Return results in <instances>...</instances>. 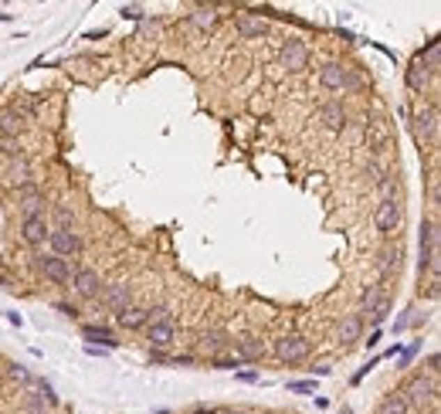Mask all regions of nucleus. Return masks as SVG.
<instances>
[{
  "label": "nucleus",
  "instance_id": "1",
  "mask_svg": "<svg viewBox=\"0 0 441 414\" xmlns=\"http://www.w3.org/2000/svg\"><path fill=\"white\" fill-rule=\"evenodd\" d=\"M401 394H404V401L411 404V408H431L435 401H438V377H428L424 370L421 374H411L408 381H404V388H401Z\"/></svg>",
  "mask_w": 441,
  "mask_h": 414
},
{
  "label": "nucleus",
  "instance_id": "2",
  "mask_svg": "<svg viewBox=\"0 0 441 414\" xmlns=\"http://www.w3.org/2000/svg\"><path fill=\"white\" fill-rule=\"evenodd\" d=\"M72 289H75V296L82 299V302H95V299H102L105 279L95 272V268L78 265L75 272H72Z\"/></svg>",
  "mask_w": 441,
  "mask_h": 414
},
{
  "label": "nucleus",
  "instance_id": "3",
  "mask_svg": "<svg viewBox=\"0 0 441 414\" xmlns=\"http://www.w3.org/2000/svg\"><path fill=\"white\" fill-rule=\"evenodd\" d=\"M411 130H415L417 146H435L438 143V109L435 105H421L411 116Z\"/></svg>",
  "mask_w": 441,
  "mask_h": 414
},
{
  "label": "nucleus",
  "instance_id": "4",
  "mask_svg": "<svg viewBox=\"0 0 441 414\" xmlns=\"http://www.w3.org/2000/svg\"><path fill=\"white\" fill-rule=\"evenodd\" d=\"M272 353L282 363H302L312 353V339H306L302 333H286V337L275 339Z\"/></svg>",
  "mask_w": 441,
  "mask_h": 414
},
{
  "label": "nucleus",
  "instance_id": "5",
  "mask_svg": "<svg viewBox=\"0 0 441 414\" xmlns=\"http://www.w3.org/2000/svg\"><path fill=\"white\" fill-rule=\"evenodd\" d=\"M31 259H34V268H38L48 282H54V285L72 282V265H68L65 259H58V255H52V252H34Z\"/></svg>",
  "mask_w": 441,
  "mask_h": 414
},
{
  "label": "nucleus",
  "instance_id": "6",
  "mask_svg": "<svg viewBox=\"0 0 441 414\" xmlns=\"http://www.w3.org/2000/svg\"><path fill=\"white\" fill-rule=\"evenodd\" d=\"M48 245H52V255L58 259H78L82 255V248H85V241H82V234L75 228H52L48 234Z\"/></svg>",
  "mask_w": 441,
  "mask_h": 414
},
{
  "label": "nucleus",
  "instance_id": "7",
  "mask_svg": "<svg viewBox=\"0 0 441 414\" xmlns=\"http://www.w3.org/2000/svg\"><path fill=\"white\" fill-rule=\"evenodd\" d=\"M48 234H52V221H48V214H31V217H21V241H24L27 248H45V241H48Z\"/></svg>",
  "mask_w": 441,
  "mask_h": 414
},
{
  "label": "nucleus",
  "instance_id": "8",
  "mask_svg": "<svg viewBox=\"0 0 441 414\" xmlns=\"http://www.w3.org/2000/svg\"><path fill=\"white\" fill-rule=\"evenodd\" d=\"M373 224H377V231L380 234H397L401 231V224H404V207L401 201L394 197V201H380L377 210H373Z\"/></svg>",
  "mask_w": 441,
  "mask_h": 414
},
{
  "label": "nucleus",
  "instance_id": "9",
  "mask_svg": "<svg viewBox=\"0 0 441 414\" xmlns=\"http://www.w3.org/2000/svg\"><path fill=\"white\" fill-rule=\"evenodd\" d=\"M231 350H234V357H238L241 363H261V360H265V353H268L265 339L255 337V333H245V337L231 339Z\"/></svg>",
  "mask_w": 441,
  "mask_h": 414
},
{
  "label": "nucleus",
  "instance_id": "10",
  "mask_svg": "<svg viewBox=\"0 0 441 414\" xmlns=\"http://www.w3.org/2000/svg\"><path fill=\"white\" fill-rule=\"evenodd\" d=\"M14 194H17V210H21V217H31V214H45V204H48V197H45V190H41L38 183H24V187H17Z\"/></svg>",
  "mask_w": 441,
  "mask_h": 414
},
{
  "label": "nucleus",
  "instance_id": "11",
  "mask_svg": "<svg viewBox=\"0 0 441 414\" xmlns=\"http://www.w3.org/2000/svg\"><path fill=\"white\" fill-rule=\"evenodd\" d=\"M231 333H228V330H221V326H210V330H204V333H201V350H204V353H208L210 360H214V357H224V353H228V350H231Z\"/></svg>",
  "mask_w": 441,
  "mask_h": 414
},
{
  "label": "nucleus",
  "instance_id": "12",
  "mask_svg": "<svg viewBox=\"0 0 441 414\" xmlns=\"http://www.w3.org/2000/svg\"><path fill=\"white\" fill-rule=\"evenodd\" d=\"M279 61H282V68H288V72H302V68L309 65V48H306L299 38H292V41H286V45H282Z\"/></svg>",
  "mask_w": 441,
  "mask_h": 414
},
{
  "label": "nucleus",
  "instance_id": "13",
  "mask_svg": "<svg viewBox=\"0 0 441 414\" xmlns=\"http://www.w3.org/2000/svg\"><path fill=\"white\" fill-rule=\"evenodd\" d=\"M234 31H238V38H245V41H258L268 34V21L258 17V14H238L234 17Z\"/></svg>",
  "mask_w": 441,
  "mask_h": 414
},
{
  "label": "nucleus",
  "instance_id": "14",
  "mask_svg": "<svg viewBox=\"0 0 441 414\" xmlns=\"http://www.w3.org/2000/svg\"><path fill=\"white\" fill-rule=\"evenodd\" d=\"M146 339H150V350H170L177 343V326L173 319L170 323H150L146 326Z\"/></svg>",
  "mask_w": 441,
  "mask_h": 414
},
{
  "label": "nucleus",
  "instance_id": "15",
  "mask_svg": "<svg viewBox=\"0 0 441 414\" xmlns=\"http://www.w3.org/2000/svg\"><path fill=\"white\" fill-rule=\"evenodd\" d=\"M102 302L112 312H123L126 306H132V285L130 282H112L102 289Z\"/></svg>",
  "mask_w": 441,
  "mask_h": 414
},
{
  "label": "nucleus",
  "instance_id": "16",
  "mask_svg": "<svg viewBox=\"0 0 441 414\" xmlns=\"http://www.w3.org/2000/svg\"><path fill=\"white\" fill-rule=\"evenodd\" d=\"M346 75H350V68H343L339 61H326V65L319 68V85H323L326 92H343V89H346Z\"/></svg>",
  "mask_w": 441,
  "mask_h": 414
},
{
  "label": "nucleus",
  "instance_id": "17",
  "mask_svg": "<svg viewBox=\"0 0 441 414\" xmlns=\"http://www.w3.org/2000/svg\"><path fill=\"white\" fill-rule=\"evenodd\" d=\"M82 339H88V346H99V350H116L119 339L109 326H99V323H85L82 326Z\"/></svg>",
  "mask_w": 441,
  "mask_h": 414
},
{
  "label": "nucleus",
  "instance_id": "18",
  "mask_svg": "<svg viewBox=\"0 0 441 414\" xmlns=\"http://www.w3.org/2000/svg\"><path fill=\"white\" fill-rule=\"evenodd\" d=\"M116 323H119V330H126V333H139V330H146V326H150V319H146V306H126L123 312H116Z\"/></svg>",
  "mask_w": 441,
  "mask_h": 414
},
{
  "label": "nucleus",
  "instance_id": "19",
  "mask_svg": "<svg viewBox=\"0 0 441 414\" xmlns=\"http://www.w3.org/2000/svg\"><path fill=\"white\" fill-rule=\"evenodd\" d=\"M7 183L17 190V187H24V183H34V167H31V160L27 156H17V160H10L7 163Z\"/></svg>",
  "mask_w": 441,
  "mask_h": 414
},
{
  "label": "nucleus",
  "instance_id": "20",
  "mask_svg": "<svg viewBox=\"0 0 441 414\" xmlns=\"http://www.w3.org/2000/svg\"><path fill=\"white\" fill-rule=\"evenodd\" d=\"M401 245H387V248H380L377 252V272H380V279H390V275H397L401 272Z\"/></svg>",
  "mask_w": 441,
  "mask_h": 414
},
{
  "label": "nucleus",
  "instance_id": "21",
  "mask_svg": "<svg viewBox=\"0 0 441 414\" xmlns=\"http://www.w3.org/2000/svg\"><path fill=\"white\" fill-rule=\"evenodd\" d=\"M360 333H364V316L360 312H350V316H343V323H339L336 337L343 346H350V343H357L360 339Z\"/></svg>",
  "mask_w": 441,
  "mask_h": 414
},
{
  "label": "nucleus",
  "instance_id": "22",
  "mask_svg": "<svg viewBox=\"0 0 441 414\" xmlns=\"http://www.w3.org/2000/svg\"><path fill=\"white\" fill-rule=\"evenodd\" d=\"M217 21H221V10H217V7H194V10H190V24L197 27V31H204V34L214 31Z\"/></svg>",
  "mask_w": 441,
  "mask_h": 414
},
{
  "label": "nucleus",
  "instance_id": "23",
  "mask_svg": "<svg viewBox=\"0 0 441 414\" xmlns=\"http://www.w3.org/2000/svg\"><path fill=\"white\" fill-rule=\"evenodd\" d=\"M377 414H411V404L404 401V394H401V390H390V394L380 397Z\"/></svg>",
  "mask_w": 441,
  "mask_h": 414
},
{
  "label": "nucleus",
  "instance_id": "24",
  "mask_svg": "<svg viewBox=\"0 0 441 414\" xmlns=\"http://www.w3.org/2000/svg\"><path fill=\"white\" fill-rule=\"evenodd\" d=\"M27 130V123L17 116V112H0V136H7V139H21V132Z\"/></svg>",
  "mask_w": 441,
  "mask_h": 414
},
{
  "label": "nucleus",
  "instance_id": "25",
  "mask_svg": "<svg viewBox=\"0 0 441 414\" xmlns=\"http://www.w3.org/2000/svg\"><path fill=\"white\" fill-rule=\"evenodd\" d=\"M404 78H408V89H411V92H424V89L431 85V75L424 72V65H421L417 58L411 61V65H408V72H404Z\"/></svg>",
  "mask_w": 441,
  "mask_h": 414
},
{
  "label": "nucleus",
  "instance_id": "26",
  "mask_svg": "<svg viewBox=\"0 0 441 414\" xmlns=\"http://www.w3.org/2000/svg\"><path fill=\"white\" fill-rule=\"evenodd\" d=\"M323 123H326V130H333V132L343 130V126H346V109H343V102L323 105Z\"/></svg>",
  "mask_w": 441,
  "mask_h": 414
},
{
  "label": "nucleus",
  "instance_id": "27",
  "mask_svg": "<svg viewBox=\"0 0 441 414\" xmlns=\"http://www.w3.org/2000/svg\"><path fill=\"white\" fill-rule=\"evenodd\" d=\"M417 61L424 65V72H428L431 78L438 75V68H441V45L438 41H428V48L417 54Z\"/></svg>",
  "mask_w": 441,
  "mask_h": 414
},
{
  "label": "nucleus",
  "instance_id": "28",
  "mask_svg": "<svg viewBox=\"0 0 441 414\" xmlns=\"http://www.w3.org/2000/svg\"><path fill=\"white\" fill-rule=\"evenodd\" d=\"M377 194H380V201H394L401 194V177L394 170H384L380 181H377Z\"/></svg>",
  "mask_w": 441,
  "mask_h": 414
},
{
  "label": "nucleus",
  "instance_id": "29",
  "mask_svg": "<svg viewBox=\"0 0 441 414\" xmlns=\"http://www.w3.org/2000/svg\"><path fill=\"white\" fill-rule=\"evenodd\" d=\"M390 306H394V302H390V292H384V296L373 302V309H370V323H373V330H380V323L390 316Z\"/></svg>",
  "mask_w": 441,
  "mask_h": 414
},
{
  "label": "nucleus",
  "instance_id": "30",
  "mask_svg": "<svg viewBox=\"0 0 441 414\" xmlns=\"http://www.w3.org/2000/svg\"><path fill=\"white\" fill-rule=\"evenodd\" d=\"M54 228H75V207L72 204H54Z\"/></svg>",
  "mask_w": 441,
  "mask_h": 414
},
{
  "label": "nucleus",
  "instance_id": "31",
  "mask_svg": "<svg viewBox=\"0 0 441 414\" xmlns=\"http://www.w3.org/2000/svg\"><path fill=\"white\" fill-rule=\"evenodd\" d=\"M384 292H387V289H384V282H377V285H366V289H364V299H360V316H364V312H370V309H373V302H377V299H380Z\"/></svg>",
  "mask_w": 441,
  "mask_h": 414
},
{
  "label": "nucleus",
  "instance_id": "32",
  "mask_svg": "<svg viewBox=\"0 0 441 414\" xmlns=\"http://www.w3.org/2000/svg\"><path fill=\"white\" fill-rule=\"evenodd\" d=\"M0 153L10 156V160H17V156H24V146H21V139H7V136H0Z\"/></svg>",
  "mask_w": 441,
  "mask_h": 414
},
{
  "label": "nucleus",
  "instance_id": "33",
  "mask_svg": "<svg viewBox=\"0 0 441 414\" xmlns=\"http://www.w3.org/2000/svg\"><path fill=\"white\" fill-rule=\"evenodd\" d=\"M119 14H123L126 21H143V17H146V10H143L139 3H123V7H119Z\"/></svg>",
  "mask_w": 441,
  "mask_h": 414
},
{
  "label": "nucleus",
  "instance_id": "34",
  "mask_svg": "<svg viewBox=\"0 0 441 414\" xmlns=\"http://www.w3.org/2000/svg\"><path fill=\"white\" fill-rule=\"evenodd\" d=\"M146 319L150 323H170V306H150L146 309Z\"/></svg>",
  "mask_w": 441,
  "mask_h": 414
},
{
  "label": "nucleus",
  "instance_id": "35",
  "mask_svg": "<svg viewBox=\"0 0 441 414\" xmlns=\"http://www.w3.org/2000/svg\"><path fill=\"white\" fill-rule=\"evenodd\" d=\"M7 377H10V381H17V384H31V374H27L24 367H17V363H10V367H7Z\"/></svg>",
  "mask_w": 441,
  "mask_h": 414
},
{
  "label": "nucleus",
  "instance_id": "36",
  "mask_svg": "<svg viewBox=\"0 0 441 414\" xmlns=\"http://www.w3.org/2000/svg\"><path fill=\"white\" fill-rule=\"evenodd\" d=\"M238 367H245L238 357H214V370H238Z\"/></svg>",
  "mask_w": 441,
  "mask_h": 414
},
{
  "label": "nucleus",
  "instance_id": "37",
  "mask_svg": "<svg viewBox=\"0 0 441 414\" xmlns=\"http://www.w3.org/2000/svg\"><path fill=\"white\" fill-rule=\"evenodd\" d=\"M288 390L292 394H312L316 390V381H288Z\"/></svg>",
  "mask_w": 441,
  "mask_h": 414
},
{
  "label": "nucleus",
  "instance_id": "38",
  "mask_svg": "<svg viewBox=\"0 0 441 414\" xmlns=\"http://www.w3.org/2000/svg\"><path fill=\"white\" fill-rule=\"evenodd\" d=\"M45 408H48V404H45L41 394H31V397H27V411L31 414H45Z\"/></svg>",
  "mask_w": 441,
  "mask_h": 414
},
{
  "label": "nucleus",
  "instance_id": "39",
  "mask_svg": "<svg viewBox=\"0 0 441 414\" xmlns=\"http://www.w3.org/2000/svg\"><path fill=\"white\" fill-rule=\"evenodd\" d=\"M150 363L153 367H167V363H173V357L167 350H150Z\"/></svg>",
  "mask_w": 441,
  "mask_h": 414
},
{
  "label": "nucleus",
  "instance_id": "40",
  "mask_svg": "<svg viewBox=\"0 0 441 414\" xmlns=\"http://www.w3.org/2000/svg\"><path fill=\"white\" fill-rule=\"evenodd\" d=\"M54 309L61 312V316H68V319H78V316H82V309H78V306H72V302H58Z\"/></svg>",
  "mask_w": 441,
  "mask_h": 414
},
{
  "label": "nucleus",
  "instance_id": "41",
  "mask_svg": "<svg viewBox=\"0 0 441 414\" xmlns=\"http://www.w3.org/2000/svg\"><path fill=\"white\" fill-rule=\"evenodd\" d=\"M364 174H366V177H370L373 183H377V181H380V174H384V170H380V163H377V160H370V163L364 167Z\"/></svg>",
  "mask_w": 441,
  "mask_h": 414
},
{
  "label": "nucleus",
  "instance_id": "42",
  "mask_svg": "<svg viewBox=\"0 0 441 414\" xmlns=\"http://www.w3.org/2000/svg\"><path fill=\"white\" fill-rule=\"evenodd\" d=\"M438 279H431V282H428V289H421V299H424V296H428V299H431V302H435V299H438V292H441V289H438Z\"/></svg>",
  "mask_w": 441,
  "mask_h": 414
},
{
  "label": "nucleus",
  "instance_id": "43",
  "mask_svg": "<svg viewBox=\"0 0 441 414\" xmlns=\"http://www.w3.org/2000/svg\"><path fill=\"white\" fill-rule=\"evenodd\" d=\"M438 363H441L438 353H428V377H438V370H441Z\"/></svg>",
  "mask_w": 441,
  "mask_h": 414
},
{
  "label": "nucleus",
  "instance_id": "44",
  "mask_svg": "<svg viewBox=\"0 0 441 414\" xmlns=\"http://www.w3.org/2000/svg\"><path fill=\"white\" fill-rule=\"evenodd\" d=\"M234 377H238V381H245V384H255V381H258V370H238Z\"/></svg>",
  "mask_w": 441,
  "mask_h": 414
},
{
  "label": "nucleus",
  "instance_id": "45",
  "mask_svg": "<svg viewBox=\"0 0 441 414\" xmlns=\"http://www.w3.org/2000/svg\"><path fill=\"white\" fill-rule=\"evenodd\" d=\"M312 374H316V377H330V374H333V367H330V363H316V367H312Z\"/></svg>",
  "mask_w": 441,
  "mask_h": 414
},
{
  "label": "nucleus",
  "instance_id": "46",
  "mask_svg": "<svg viewBox=\"0 0 441 414\" xmlns=\"http://www.w3.org/2000/svg\"><path fill=\"white\" fill-rule=\"evenodd\" d=\"M173 363H177V367H194V363H197V357H190V353H180V357H173Z\"/></svg>",
  "mask_w": 441,
  "mask_h": 414
},
{
  "label": "nucleus",
  "instance_id": "47",
  "mask_svg": "<svg viewBox=\"0 0 441 414\" xmlns=\"http://www.w3.org/2000/svg\"><path fill=\"white\" fill-rule=\"evenodd\" d=\"M377 343H380V330H373V333H370V339H366V350H373Z\"/></svg>",
  "mask_w": 441,
  "mask_h": 414
},
{
  "label": "nucleus",
  "instance_id": "48",
  "mask_svg": "<svg viewBox=\"0 0 441 414\" xmlns=\"http://www.w3.org/2000/svg\"><path fill=\"white\" fill-rule=\"evenodd\" d=\"M190 414H217V408H208V404H197Z\"/></svg>",
  "mask_w": 441,
  "mask_h": 414
},
{
  "label": "nucleus",
  "instance_id": "49",
  "mask_svg": "<svg viewBox=\"0 0 441 414\" xmlns=\"http://www.w3.org/2000/svg\"><path fill=\"white\" fill-rule=\"evenodd\" d=\"M217 414H248V411H241V408H217Z\"/></svg>",
  "mask_w": 441,
  "mask_h": 414
},
{
  "label": "nucleus",
  "instance_id": "50",
  "mask_svg": "<svg viewBox=\"0 0 441 414\" xmlns=\"http://www.w3.org/2000/svg\"><path fill=\"white\" fill-rule=\"evenodd\" d=\"M156 414H173V411H156Z\"/></svg>",
  "mask_w": 441,
  "mask_h": 414
},
{
  "label": "nucleus",
  "instance_id": "51",
  "mask_svg": "<svg viewBox=\"0 0 441 414\" xmlns=\"http://www.w3.org/2000/svg\"><path fill=\"white\" fill-rule=\"evenodd\" d=\"M0 268H3V259H0Z\"/></svg>",
  "mask_w": 441,
  "mask_h": 414
}]
</instances>
